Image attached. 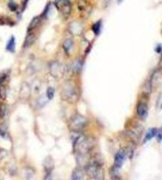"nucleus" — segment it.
Listing matches in <instances>:
<instances>
[{"label":"nucleus","mask_w":162,"mask_h":180,"mask_svg":"<svg viewBox=\"0 0 162 180\" xmlns=\"http://www.w3.org/2000/svg\"><path fill=\"white\" fill-rule=\"evenodd\" d=\"M8 7H9V9L11 10V11H16L17 9H18V5H17L15 2H11L8 4Z\"/></svg>","instance_id":"21"},{"label":"nucleus","mask_w":162,"mask_h":180,"mask_svg":"<svg viewBox=\"0 0 162 180\" xmlns=\"http://www.w3.org/2000/svg\"><path fill=\"white\" fill-rule=\"evenodd\" d=\"M89 149H90V144L86 137H85L82 135H78L74 138V150L79 154V156H82L85 154H86Z\"/></svg>","instance_id":"1"},{"label":"nucleus","mask_w":162,"mask_h":180,"mask_svg":"<svg viewBox=\"0 0 162 180\" xmlns=\"http://www.w3.org/2000/svg\"><path fill=\"white\" fill-rule=\"evenodd\" d=\"M137 114L141 118L142 120L147 118L148 116V106L146 103H140L137 106Z\"/></svg>","instance_id":"6"},{"label":"nucleus","mask_w":162,"mask_h":180,"mask_svg":"<svg viewBox=\"0 0 162 180\" xmlns=\"http://www.w3.org/2000/svg\"><path fill=\"white\" fill-rule=\"evenodd\" d=\"M6 49L8 52H11V53H14L15 52V38H14V36L10 38V40L7 42V46H6Z\"/></svg>","instance_id":"12"},{"label":"nucleus","mask_w":162,"mask_h":180,"mask_svg":"<svg viewBox=\"0 0 162 180\" xmlns=\"http://www.w3.org/2000/svg\"><path fill=\"white\" fill-rule=\"evenodd\" d=\"M119 169L120 168L115 167L111 170V176L113 179H119L120 177H119Z\"/></svg>","instance_id":"18"},{"label":"nucleus","mask_w":162,"mask_h":180,"mask_svg":"<svg viewBox=\"0 0 162 180\" xmlns=\"http://www.w3.org/2000/svg\"><path fill=\"white\" fill-rule=\"evenodd\" d=\"M61 96L66 101H75L77 99V91L75 90V87L71 83H67V86H64L63 90L61 92Z\"/></svg>","instance_id":"5"},{"label":"nucleus","mask_w":162,"mask_h":180,"mask_svg":"<svg viewBox=\"0 0 162 180\" xmlns=\"http://www.w3.org/2000/svg\"><path fill=\"white\" fill-rule=\"evenodd\" d=\"M50 9H51V3H48V5H47V7H46V8L44 9V12H43L42 14V16L45 17V18H47L48 15V14H49V11Z\"/></svg>","instance_id":"22"},{"label":"nucleus","mask_w":162,"mask_h":180,"mask_svg":"<svg viewBox=\"0 0 162 180\" xmlns=\"http://www.w3.org/2000/svg\"><path fill=\"white\" fill-rule=\"evenodd\" d=\"M28 0H24V1H23L22 9H21V11H25V9L26 8V7H27V4H28Z\"/></svg>","instance_id":"23"},{"label":"nucleus","mask_w":162,"mask_h":180,"mask_svg":"<svg viewBox=\"0 0 162 180\" xmlns=\"http://www.w3.org/2000/svg\"><path fill=\"white\" fill-rule=\"evenodd\" d=\"M36 41V36L34 34H28L26 36L25 39V41H24V44H23V47L24 48H28L30 46H32L33 44V43Z\"/></svg>","instance_id":"10"},{"label":"nucleus","mask_w":162,"mask_h":180,"mask_svg":"<svg viewBox=\"0 0 162 180\" xmlns=\"http://www.w3.org/2000/svg\"><path fill=\"white\" fill-rule=\"evenodd\" d=\"M87 125V118L80 114H76L71 118L70 128L74 132H80Z\"/></svg>","instance_id":"2"},{"label":"nucleus","mask_w":162,"mask_h":180,"mask_svg":"<svg viewBox=\"0 0 162 180\" xmlns=\"http://www.w3.org/2000/svg\"><path fill=\"white\" fill-rule=\"evenodd\" d=\"M81 68V64L80 61H75L74 63V65H73V70L74 72L80 71Z\"/></svg>","instance_id":"20"},{"label":"nucleus","mask_w":162,"mask_h":180,"mask_svg":"<svg viewBox=\"0 0 162 180\" xmlns=\"http://www.w3.org/2000/svg\"><path fill=\"white\" fill-rule=\"evenodd\" d=\"M83 176H84V173H83V170L81 168H76L72 173V179L74 180H80L82 179Z\"/></svg>","instance_id":"13"},{"label":"nucleus","mask_w":162,"mask_h":180,"mask_svg":"<svg viewBox=\"0 0 162 180\" xmlns=\"http://www.w3.org/2000/svg\"><path fill=\"white\" fill-rule=\"evenodd\" d=\"M44 169H45L46 172V176H51V173L52 171L53 168H54V162H53L52 159L51 157L48 156L47 159H45L44 160Z\"/></svg>","instance_id":"9"},{"label":"nucleus","mask_w":162,"mask_h":180,"mask_svg":"<svg viewBox=\"0 0 162 180\" xmlns=\"http://www.w3.org/2000/svg\"><path fill=\"white\" fill-rule=\"evenodd\" d=\"M7 105L5 104L1 105V106H0V118H3L4 117L6 116V114H7Z\"/></svg>","instance_id":"19"},{"label":"nucleus","mask_w":162,"mask_h":180,"mask_svg":"<svg viewBox=\"0 0 162 180\" xmlns=\"http://www.w3.org/2000/svg\"><path fill=\"white\" fill-rule=\"evenodd\" d=\"M55 5L64 18H67L70 16L71 12V3L70 0H55Z\"/></svg>","instance_id":"4"},{"label":"nucleus","mask_w":162,"mask_h":180,"mask_svg":"<svg viewBox=\"0 0 162 180\" xmlns=\"http://www.w3.org/2000/svg\"><path fill=\"white\" fill-rule=\"evenodd\" d=\"M157 133H158V130H157V129H156V128H151V129H150L148 130V132H146V137H145L144 141L146 142V141H150L152 138H153L154 136H157Z\"/></svg>","instance_id":"11"},{"label":"nucleus","mask_w":162,"mask_h":180,"mask_svg":"<svg viewBox=\"0 0 162 180\" xmlns=\"http://www.w3.org/2000/svg\"><path fill=\"white\" fill-rule=\"evenodd\" d=\"M73 44H74V43H73V41L71 39H67L63 42V47L64 50L68 53L69 52L71 51V48H72Z\"/></svg>","instance_id":"15"},{"label":"nucleus","mask_w":162,"mask_h":180,"mask_svg":"<svg viewBox=\"0 0 162 180\" xmlns=\"http://www.w3.org/2000/svg\"><path fill=\"white\" fill-rule=\"evenodd\" d=\"M85 171L87 175L94 179H101L103 178L102 169L98 164H90L85 167Z\"/></svg>","instance_id":"3"},{"label":"nucleus","mask_w":162,"mask_h":180,"mask_svg":"<svg viewBox=\"0 0 162 180\" xmlns=\"http://www.w3.org/2000/svg\"><path fill=\"white\" fill-rule=\"evenodd\" d=\"M101 21H98L97 22H96L95 24L93 25L92 26V30H93V32L95 34V35H99L100 33H101Z\"/></svg>","instance_id":"16"},{"label":"nucleus","mask_w":162,"mask_h":180,"mask_svg":"<svg viewBox=\"0 0 162 180\" xmlns=\"http://www.w3.org/2000/svg\"><path fill=\"white\" fill-rule=\"evenodd\" d=\"M54 95H55V89L53 87H48L47 89V92H46V96L48 98V99L51 100L54 98Z\"/></svg>","instance_id":"17"},{"label":"nucleus","mask_w":162,"mask_h":180,"mask_svg":"<svg viewBox=\"0 0 162 180\" xmlns=\"http://www.w3.org/2000/svg\"><path fill=\"white\" fill-rule=\"evenodd\" d=\"M160 51H161V46L158 45L157 48H156V52H157V53H160Z\"/></svg>","instance_id":"24"},{"label":"nucleus","mask_w":162,"mask_h":180,"mask_svg":"<svg viewBox=\"0 0 162 180\" xmlns=\"http://www.w3.org/2000/svg\"><path fill=\"white\" fill-rule=\"evenodd\" d=\"M126 159V151L120 150L119 151V152H117V154L116 155V157H115V167L116 168H120L123 166V162Z\"/></svg>","instance_id":"7"},{"label":"nucleus","mask_w":162,"mask_h":180,"mask_svg":"<svg viewBox=\"0 0 162 180\" xmlns=\"http://www.w3.org/2000/svg\"><path fill=\"white\" fill-rule=\"evenodd\" d=\"M50 72L54 77H60L62 76V68L58 62H54L50 65Z\"/></svg>","instance_id":"8"},{"label":"nucleus","mask_w":162,"mask_h":180,"mask_svg":"<svg viewBox=\"0 0 162 180\" xmlns=\"http://www.w3.org/2000/svg\"><path fill=\"white\" fill-rule=\"evenodd\" d=\"M161 34H162V30H161Z\"/></svg>","instance_id":"25"},{"label":"nucleus","mask_w":162,"mask_h":180,"mask_svg":"<svg viewBox=\"0 0 162 180\" xmlns=\"http://www.w3.org/2000/svg\"><path fill=\"white\" fill-rule=\"evenodd\" d=\"M40 21H41V18H40L39 16L34 17V18L32 19V21H30L29 25H28V31H31V30H34L37 25H39Z\"/></svg>","instance_id":"14"}]
</instances>
